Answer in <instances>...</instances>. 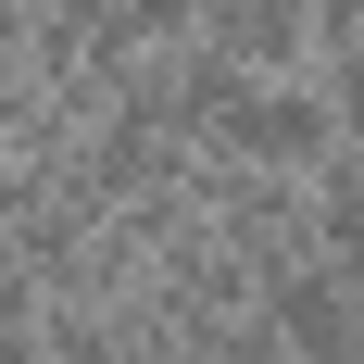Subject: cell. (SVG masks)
Instances as JSON below:
<instances>
[{"label": "cell", "mask_w": 364, "mask_h": 364, "mask_svg": "<svg viewBox=\"0 0 364 364\" xmlns=\"http://www.w3.org/2000/svg\"><path fill=\"white\" fill-rule=\"evenodd\" d=\"M201 151H226V164H264V176H314L339 151V126H327V88L314 75H239V101L214 113V139Z\"/></svg>", "instance_id": "obj_1"}, {"label": "cell", "mask_w": 364, "mask_h": 364, "mask_svg": "<svg viewBox=\"0 0 364 364\" xmlns=\"http://www.w3.org/2000/svg\"><path fill=\"white\" fill-rule=\"evenodd\" d=\"M188 352L201 364H289V339L264 327V314H239V327H188Z\"/></svg>", "instance_id": "obj_5"}, {"label": "cell", "mask_w": 364, "mask_h": 364, "mask_svg": "<svg viewBox=\"0 0 364 364\" xmlns=\"http://www.w3.org/2000/svg\"><path fill=\"white\" fill-rule=\"evenodd\" d=\"M188 38H214L226 63H252V75H289L301 38H314V0H201Z\"/></svg>", "instance_id": "obj_3"}, {"label": "cell", "mask_w": 364, "mask_h": 364, "mask_svg": "<svg viewBox=\"0 0 364 364\" xmlns=\"http://www.w3.org/2000/svg\"><path fill=\"white\" fill-rule=\"evenodd\" d=\"M301 188H314V252H327L339 277H364V151H327Z\"/></svg>", "instance_id": "obj_4"}, {"label": "cell", "mask_w": 364, "mask_h": 364, "mask_svg": "<svg viewBox=\"0 0 364 364\" xmlns=\"http://www.w3.org/2000/svg\"><path fill=\"white\" fill-rule=\"evenodd\" d=\"M264 327L289 339V364H364V277H339L327 252L264 277Z\"/></svg>", "instance_id": "obj_2"}]
</instances>
